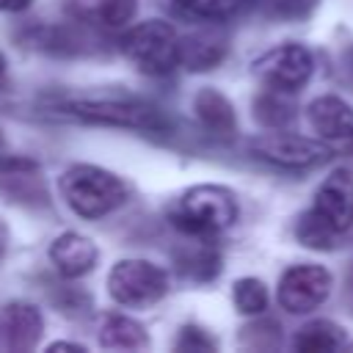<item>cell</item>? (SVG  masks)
<instances>
[{
	"label": "cell",
	"mask_w": 353,
	"mask_h": 353,
	"mask_svg": "<svg viewBox=\"0 0 353 353\" xmlns=\"http://www.w3.org/2000/svg\"><path fill=\"white\" fill-rule=\"evenodd\" d=\"M52 113L99 127H119V130H143V132H163L168 130V119L157 105L141 99H61L52 105Z\"/></svg>",
	"instance_id": "1"
},
{
	"label": "cell",
	"mask_w": 353,
	"mask_h": 353,
	"mask_svg": "<svg viewBox=\"0 0 353 353\" xmlns=\"http://www.w3.org/2000/svg\"><path fill=\"white\" fill-rule=\"evenodd\" d=\"M61 193L66 204L88 221L110 215L116 207H121L130 196L121 176L113 171H105L91 163H74L61 176Z\"/></svg>",
	"instance_id": "2"
},
{
	"label": "cell",
	"mask_w": 353,
	"mask_h": 353,
	"mask_svg": "<svg viewBox=\"0 0 353 353\" xmlns=\"http://www.w3.org/2000/svg\"><path fill=\"white\" fill-rule=\"evenodd\" d=\"M237 218V201L229 188L221 185H196L188 188L174 210H171V223L185 232L188 237L207 240L223 229H229Z\"/></svg>",
	"instance_id": "3"
},
{
	"label": "cell",
	"mask_w": 353,
	"mask_h": 353,
	"mask_svg": "<svg viewBox=\"0 0 353 353\" xmlns=\"http://www.w3.org/2000/svg\"><path fill=\"white\" fill-rule=\"evenodd\" d=\"M127 61L143 74H168L182 63V41L163 19H146L121 39Z\"/></svg>",
	"instance_id": "4"
},
{
	"label": "cell",
	"mask_w": 353,
	"mask_h": 353,
	"mask_svg": "<svg viewBox=\"0 0 353 353\" xmlns=\"http://www.w3.org/2000/svg\"><path fill=\"white\" fill-rule=\"evenodd\" d=\"M108 292L121 306L146 309L168 292V276L149 259H121L108 273Z\"/></svg>",
	"instance_id": "5"
},
{
	"label": "cell",
	"mask_w": 353,
	"mask_h": 353,
	"mask_svg": "<svg viewBox=\"0 0 353 353\" xmlns=\"http://www.w3.org/2000/svg\"><path fill=\"white\" fill-rule=\"evenodd\" d=\"M312 52L303 44H281L254 61V74L276 91H298L312 77Z\"/></svg>",
	"instance_id": "6"
},
{
	"label": "cell",
	"mask_w": 353,
	"mask_h": 353,
	"mask_svg": "<svg viewBox=\"0 0 353 353\" xmlns=\"http://www.w3.org/2000/svg\"><path fill=\"white\" fill-rule=\"evenodd\" d=\"M331 292V273L323 265H292L279 281V303L290 314L317 309Z\"/></svg>",
	"instance_id": "7"
},
{
	"label": "cell",
	"mask_w": 353,
	"mask_h": 353,
	"mask_svg": "<svg viewBox=\"0 0 353 353\" xmlns=\"http://www.w3.org/2000/svg\"><path fill=\"white\" fill-rule=\"evenodd\" d=\"M251 152L284 168H309V165L323 163L331 154V149L323 141L292 135V132H268L251 143Z\"/></svg>",
	"instance_id": "8"
},
{
	"label": "cell",
	"mask_w": 353,
	"mask_h": 353,
	"mask_svg": "<svg viewBox=\"0 0 353 353\" xmlns=\"http://www.w3.org/2000/svg\"><path fill=\"white\" fill-rule=\"evenodd\" d=\"M44 334V317L33 303L14 301L0 309V353L33 350Z\"/></svg>",
	"instance_id": "9"
},
{
	"label": "cell",
	"mask_w": 353,
	"mask_h": 353,
	"mask_svg": "<svg viewBox=\"0 0 353 353\" xmlns=\"http://www.w3.org/2000/svg\"><path fill=\"white\" fill-rule=\"evenodd\" d=\"M312 210L323 215L339 234L347 232L353 226V174L342 168L328 174L314 193Z\"/></svg>",
	"instance_id": "10"
},
{
	"label": "cell",
	"mask_w": 353,
	"mask_h": 353,
	"mask_svg": "<svg viewBox=\"0 0 353 353\" xmlns=\"http://www.w3.org/2000/svg\"><path fill=\"white\" fill-rule=\"evenodd\" d=\"M50 259L66 279H83L97 268L99 251L94 240L77 234V232H63L52 240L50 245Z\"/></svg>",
	"instance_id": "11"
},
{
	"label": "cell",
	"mask_w": 353,
	"mask_h": 353,
	"mask_svg": "<svg viewBox=\"0 0 353 353\" xmlns=\"http://www.w3.org/2000/svg\"><path fill=\"white\" fill-rule=\"evenodd\" d=\"M306 119L323 141H353V108L339 97H317L309 105Z\"/></svg>",
	"instance_id": "12"
},
{
	"label": "cell",
	"mask_w": 353,
	"mask_h": 353,
	"mask_svg": "<svg viewBox=\"0 0 353 353\" xmlns=\"http://www.w3.org/2000/svg\"><path fill=\"white\" fill-rule=\"evenodd\" d=\"M193 110H196V119L201 121V127L207 132L221 135V138L234 135V127H237L234 108L218 88H201L193 99Z\"/></svg>",
	"instance_id": "13"
},
{
	"label": "cell",
	"mask_w": 353,
	"mask_h": 353,
	"mask_svg": "<svg viewBox=\"0 0 353 353\" xmlns=\"http://www.w3.org/2000/svg\"><path fill=\"white\" fill-rule=\"evenodd\" d=\"M99 345L105 350H146L149 336L141 323L121 314H105L99 323Z\"/></svg>",
	"instance_id": "14"
},
{
	"label": "cell",
	"mask_w": 353,
	"mask_h": 353,
	"mask_svg": "<svg viewBox=\"0 0 353 353\" xmlns=\"http://www.w3.org/2000/svg\"><path fill=\"white\" fill-rule=\"evenodd\" d=\"M226 55V39L218 30H199L182 41V63L193 72L212 69Z\"/></svg>",
	"instance_id": "15"
},
{
	"label": "cell",
	"mask_w": 353,
	"mask_h": 353,
	"mask_svg": "<svg viewBox=\"0 0 353 353\" xmlns=\"http://www.w3.org/2000/svg\"><path fill=\"white\" fill-rule=\"evenodd\" d=\"M345 339H347V334L342 325H336L331 320H312L295 334L292 347L303 350V353H325V350H339L345 345Z\"/></svg>",
	"instance_id": "16"
},
{
	"label": "cell",
	"mask_w": 353,
	"mask_h": 353,
	"mask_svg": "<svg viewBox=\"0 0 353 353\" xmlns=\"http://www.w3.org/2000/svg\"><path fill=\"white\" fill-rule=\"evenodd\" d=\"M254 116L259 124L270 127V130H281L292 121L295 116V108L292 102L287 99V91H276V88H268L265 94L256 97L254 102Z\"/></svg>",
	"instance_id": "17"
},
{
	"label": "cell",
	"mask_w": 353,
	"mask_h": 353,
	"mask_svg": "<svg viewBox=\"0 0 353 353\" xmlns=\"http://www.w3.org/2000/svg\"><path fill=\"white\" fill-rule=\"evenodd\" d=\"M295 234H298V240H301L306 248H317V251L334 248V243H336V237H339V232H336L323 215H317L314 210H309V212L301 215V221H298V226H295Z\"/></svg>",
	"instance_id": "18"
},
{
	"label": "cell",
	"mask_w": 353,
	"mask_h": 353,
	"mask_svg": "<svg viewBox=\"0 0 353 353\" xmlns=\"http://www.w3.org/2000/svg\"><path fill=\"white\" fill-rule=\"evenodd\" d=\"M232 301L240 314H259L268 309V287L254 276L237 279L232 287Z\"/></svg>",
	"instance_id": "19"
},
{
	"label": "cell",
	"mask_w": 353,
	"mask_h": 353,
	"mask_svg": "<svg viewBox=\"0 0 353 353\" xmlns=\"http://www.w3.org/2000/svg\"><path fill=\"white\" fill-rule=\"evenodd\" d=\"M138 11V3L135 0H99V19L108 25V28H121L127 25Z\"/></svg>",
	"instance_id": "20"
},
{
	"label": "cell",
	"mask_w": 353,
	"mask_h": 353,
	"mask_svg": "<svg viewBox=\"0 0 353 353\" xmlns=\"http://www.w3.org/2000/svg\"><path fill=\"white\" fill-rule=\"evenodd\" d=\"M176 3L196 17H223L237 6V0H176Z\"/></svg>",
	"instance_id": "21"
},
{
	"label": "cell",
	"mask_w": 353,
	"mask_h": 353,
	"mask_svg": "<svg viewBox=\"0 0 353 353\" xmlns=\"http://www.w3.org/2000/svg\"><path fill=\"white\" fill-rule=\"evenodd\" d=\"M176 347H179V350H215V339H212L204 328L185 325V328L179 331Z\"/></svg>",
	"instance_id": "22"
},
{
	"label": "cell",
	"mask_w": 353,
	"mask_h": 353,
	"mask_svg": "<svg viewBox=\"0 0 353 353\" xmlns=\"http://www.w3.org/2000/svg\"><path fill=\"white\" fill-rule=\"evenodd\" d=\"M30 3H33V0H0V11H8V14H14V11H25Z\"/></svg>",
	"instance_id": "23"
},
{
	"label": "cell",
	"mask_w": 353,
	"mask_h": 353,
	"mask_svg": "<svg viewBox=\"0 0 353 353\" xmlns=\"http://www.w3.org/2000/svg\"><path fill=\"white\" fill-rule=\"evenodd\" d=\"M6 248H8V226L0 221V256L6 254Z\"/></svg>",
	"instance_id": "24"
},
{
	"label": "cell",
	"mask_w": 353,
	"mask_h": 353,
	"mask_svg": "<svg viewBox=\"0 0 353 353\" xmlns=\"http://www.w3.org/2000/svg\"><path fill=\"white\" fill-rule=\"evenodd\" d=\"M50 350H83V345H72V342H55V345H50Z\"/></svg>",
	"instance_id": "25"
},
{
	"label": "cell",
	"mask_w": 353,
	"mask_h": 353,
	"mask_svg": "<svg viewBox=\"0 0 353 353\" xmlns=\"http://www.w3.org/2000/svg\"><path fill=\"white\" fill-rule=\"evenodd\" d=\"M6 74H8V63H6V55L0 52V88H3V83H6Z\"/></svg>",
	"instance_id": "26"
}]
</instances>
